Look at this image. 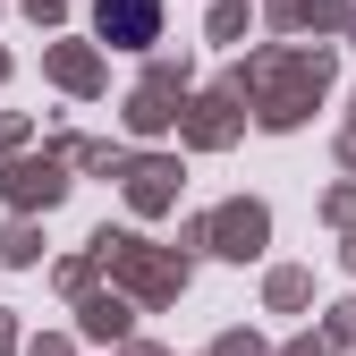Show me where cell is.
Returning <instances> with one entry per match:
<instances>
[{"label":"cell","instance_id":"6da1fadb","mask_svg":"<svg viewBox=\"0 0 356 356\" xmlns=\"http://www.w3.org/2000/svg\"><path fill=\"white\" fill-rule=\"evenodd\" d=\"M94 26L119 42V51H145L161 34V0H94Z\"/></svg>","mask_w":356,"mask_h":356}]
</instances>
